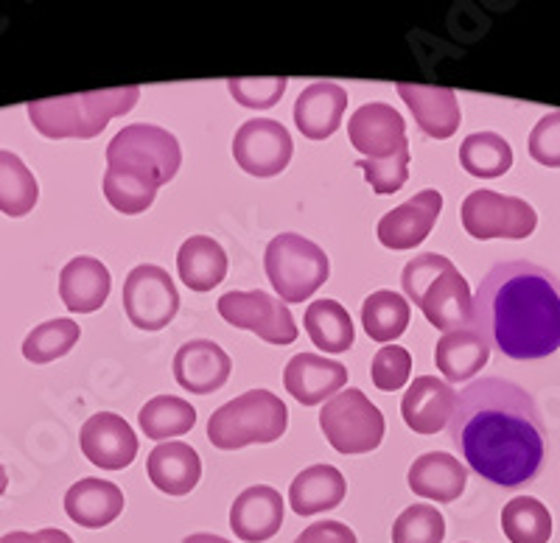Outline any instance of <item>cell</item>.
I'll use <instances>...</instances> for the list:
<instances>
[{
	"label": "cell",
	"instance_id": "24",
	"mask_svg": "<svg viewBox=\"0 0 560 543\" xmlns=\"http://www.w3.org/2000/svg\"><path fill=\"white\" fill-rule=\"evenodd\" d=\"M420 311L427 314V320L432 322L440 331H463L471 328V311H474V297L471 286L459 275L457 269H448L446 275H440L434 286L429 288Z\"/></svg>",
	"mask_w": 560,
	"mask_h": 543
},
{
	"label": "cell",
	"instance_id": "37",
	"mask_svg": "<svg viewBox=\"0 0 560 543\" xmlns=\"http://www.w3.org/2000/svg\"><path fill=\"white\" fill-rule=\"evenodd\" d=\"M443 538H446V518L438 507L415 505L395 518L393 543H443Z\"/></svg>",
	"mask_w": 560,
	"mask_h": 543
},
{
	"label": "cell",
	"instance_id": "30",
	"mask_svg": "<svg viewBox=\"0 0 560 543\" xmlns=\"http://www.w3.org/2000/svg\"><path fill=\"white\" fill-rule=\"evenodd\" d=\"M362 328L373 342L389 345L409 328V300L398 292H373L362 303Z\"/></svg>",
	"mask_w": 560,
	"mask_h": 543
},
{
	"label": "cell",
	"instance_id": "38",
	"mask_svg": "<svg viewBox=\"0 0 560 543\" xmlns=\"http://www.w3.org/2000/svg\"><path fill=\"white\" fill-rule=\"evenodd\" d=\"M452 267L454 263L446 256H438V252H420V256H415L401 272L404 297L409 303H415V306H420L429 288L434 286V281L440 275H446Z\"/></svg>",
	"mask_w": 560,
	"mask_h": 543
},
{
	"label": "cell",
	"instance_id": "19",
	"mask_svg": "<svg viewBox=\"0 0 560 543\" xmlns=\"http://www.w3.org/2000/svg\"><path fill=\"white\" fill-rule=\"evenodd\" d=\"M280 524H283V499L269 485L247 487L230 507V527L247 543L269 541L278 535Z\"/></svg>",
	"mask_w": 560,
	"mask_h": 543
},
{
	"label": "cell",
	"instance_id": "20",
	"mask_svg": "<svg viewBox=\"0 0 560 543\" xmlns=\"http://www.w3.org/2000/svg\"><path fill=\"white\" fill-rule=\"evenodd\" d=\"M348 109V90L334 82H314L298 96L294 123L308 141H325L342 127Z\"/></svg>",
	"mask_w": 560,
	"mask_h": 543
},
{
	"label": "cell",
	"instance_id": "7",
	"mask_svg": "<svg viewBox=\"0 0 560 543\" xmlns=\"http://www.w3.org/2000/svg\"><path fill=\"white\" fill-rule=\"evenodd\" d=\"M319 428L339 455H370L384 440V415L362 390L348 387L325 403Z\"/></svg>",
	"mask_w": 560,
	"mask_h": 543
},
{
	"label": "cell",
	"instance_id": "8",
	"mask_svg": "<svg viewBox=\"0 0 560 543\" xmlns=\"http://www.w3.org/2000/svg\"><path fill=\"white\" fill-rule=\"evenodd\" d=\"M465 233L477 241H490V238H518L533 236L538 227V213L529 202L518 197H504L497 191H471L465 197L463 211Z\"/></svg>",
	"mask_w": 560,
	"mask_h": 543
},
{
	"label": "cell",
	"instance_id": "39",
	"mask_svg": "<svg viewBox=\"0 0 560 543\" xmlns=\"http://www.w3.org/2000/svg\"><path fill=\"white\" fill-rule=\"evenodd\" d=\"M409 373H412V356L401 345H384L382 351H376L373 365H370L373 383L382 392L401 390L404 383L409 381Z\"/></svg>",
	"mask_w": 560,
	"mask_h": 543
},
{
	"label": "cell",
	"instance_id": "2",
	"mask_svg": "<svg viewBox=\"0 0 560 543\" xmlns=\"http://www.w3.org/2000/svg\"><path fill=\"white\" fill-rule=\"evenodd\" d=\"M471 328L516 362L560 351V281L529 261H502L474 294Z\"/></svg>",
	"mask_w": 560,
	"mask_h": 543
},
{
	"label": "cell",
	"instance_id": "33",
	"mask_svg": "<svg viewBox=\"0 0 560 543\" xmlns=\"http://www.w3.org/2000/svg\"><path fill=\"white\" fill-rule=\"evenodd\" d=\"M459 163L471 177L497 179L513 166V149L497 132H474L459 146Z\"/></svg>",
	"mask_w": 560,
	"mask_h": 543
},
{
	"label": "cell",
	"instance_id": "22",
	"mask_svg": "<svg viewBox=\"0 0 560 543\" xmlns=\"http://www.w3.org/2000/svg\"><path fill=\"white\" fill-rule=\"evenodd\" d=\"M113 278L98 258L79 256L59 272V297L73 314H93L107 303Z\"/></svg>",
	"mask_w": 560,
	"mask_h": 543
},
{
	"label": "cell",
	"instance_id": "14",
	"mask_svg": "<svg viewBox=\"0 0 560 543\" xmlns=\"http://www.w3.org/2000/svg\"><path fill=\"white\" fill-rule=\"evenodd\" d=\"M440 211H443V193L434 188L415 193L401 208L384 213L378 222V241L387 250H412L420 241H427Z\"/></svg>",
	"mask_w": 560,
	"mask_h": 543
},
{
	"label": "cell",
	"instance_id": "34",
	"mask_svg": "<svg viewBox=\"0 0 560 543\" xmlns=\"http://www.w3.org/2000/svg\"><path fill=\"white\" fill-rule=\"evenodd\" d=\"M502 532L510 543H549L552 516L533 496H516L502 510Z\"/></svg>",
	"mask_w": 560,
	"mask_h": 543
},
{
	"label": "cell",
	"instance_id": "44",
	"mask_svg": "<svg viewBox=\"0 0 560 543\" xmlns=\"http://www.w3.org/2000/svg\"><path fill=\"white\" fill-rule=\"evenodd\" d=\"M37 538L39 543H73V538L62 530H39Z\"/></svg>",
	"mask_w": 560,
	"mask_h": 543
},
{
	"label": "cell",
	"instance_id": "43",
	"mask_svg": "<svg viewBox=\"0 0 560 543\" xmlns=\"http://www.w3.org/2000/svg\"><path fill=\"white\" fill-rule=\"evenodd\" d=\"M294 543H359L357 532L342 521H317L308 530L300 532Z\"/></svg>",
	"mask_w": 560,
	"mask_h": 543
},
{
	"label": "cell",
	"instance_id": "27",
	"mask_svg": "<svg viewBox=\"0 0 560 543\" xmlns=\"http://www.w3.org/2000/svg\"><path fill=\"white\" fill-rule=\"evenodd\" d=\"M488 358L490 345L474 328L446 333L438 342V347H434V365H438V370L443 373V378L448 383L468 381L477 373H482V367L488 365Z\"/></svg>",
	"mask_w": 560,
	"mask_h": 543
},
{
	"label": "cell",
	"instance_id": "47",
	"mask_svg": "<svg viewBox=\"0 0 560 543\" xmlns=\"http://www.w3.org/2000/svg\"><path fill=\"white\" fill-rule=\"evenodd\" d=\"M7 485H9V476H7V471L0 468V496H3V491H7Z\"/></svg>",
	"mask_w": 560,
	"mask_h": 543
},
{
	"label": "cell",
	"instance_id": "26",
	"mask_svg": "<svg viewBox=\"0 0 560 543\" xmlns=\"http://www.w3.org/2000/svg\"><path fill=\"white\" fill-rule=\"evenodd\" d=\"M179 281L191 292H213L228 275V252L210 236H191L177 252Z\"/></svg>",
	"mask_w": 560,
	"mask_h": 543
},
{
	"label": "cell",
	"instance_id": "3",
	"mask_svg": "<svg viewBox=\"0 0 560 543\" xmlns=\"http://www.w3.org/2000/svg\"><path fill=\"white\" fill-rule=\"evenodd\" d=\"M138 98L140 87L93 90V93L43 98V102L28 104V118H32L34 129L45 138L90 141V138L102 134L113 118L127 116L129 109L138 104Z\"/></svg>",
	"mask_w": 560,
	"mask_h": 543
},
{
	"label": "cell",
	"instance_id": "12",
	"mask_svg": "<svg viewBox=\"0 0 560 543\" xmlns=\"http://www.w3.org/2000/svg\"><path fill=\"white\" fill-rule=\"evenodd\" d=\"M348 138L362 161H387L401 149H407V123L401 113L384 102L362 104L350 116Z\"/></svg>",
	"mask_w": 560,
	"mask_h": 543
},
{
	"label": "cell",
	"instance_id": "25",
	"mask_svg": "<svg viewBox=\"0 0 560 543\" xmlns=\"http://www.w3.org/2000/svg\"><path fill=\"white\" fill-rule=\"evenodd\" d=\"M152 485L168 496H185L202 480V460L188 442H160L147 460Z\"/></svg>",
	"mask_w": 560,
	"mask_h": 543
},
{
	"label": "cell",
	"instance_id": "28",
	"mask_svg": "<svg viewBox=\"0 0 560 543\" xmlns=\"http://www.w3.org/2000/svg\"><path fill=\"white\" fill-rule=\"evenodd\" d=\"M345 476L334 465H312L298 473L289 487V505L298 516H317L334 510L345 499Z\"/></svg>",
	"mask_w": 560,
	"mask_h": 543
},
{
	"label": "cell",
	"instance_id": "17",
	"mask_svg": "<svg viewBox=\"0 0 560 543\" xmlns=\"http://www.w3.org/2000/svg\"><path fill=\"white\" fill-rule=\"evenodd\" d=\"M283 383L289 396L303 406H317L325 398L331 401L348 383V370L334 358L317 356V353H298L289 358L283 370Z\"/></svg>",
	"mask_w": 560,
	"mask_h": 543
},
{
	"label": "cell",
	"instance_id": "6",
	"mask_svg": "<svg viewBox=\"0 0 560 543\" xmlns=\"http://www.w3.org/2000/svg\"><path fill=\"white\" fill-rule=\"evenodd\" d=\"M264 269L283 303L308 300L331 275L325 250L298 233H280L267 244Z\"/></svg>",
	"mask_w": 560,
	"mask_h": 543
},
{
	"label": "cell",
	"instance_id": "41",
	"mask_svg": "<svg viewBox=\"0 0 560 543\" xmlns=\"http://www.w3.org/2000/svg\"><path fill=\"white\" fill-rule=\"evenodd\" d=\"M409 146L401 149L398 154L387 157V161H359V168L364 172L373 191L378 197H387V193H398L404 188V182L409 179Z\"/></svg>",
	"mask_w": 560,
	"mask_h": 543
},
{
	"label": "cell",
	"instance_id": "13",
	"mask_svg": "<svg viewBox=\"0 0 560 543\" xmlns=\"http://www.w3.org/2000/svg\"><path fill=\"white\" fill-rule=\"evenodd\" d=\"M82 455L104 471H124L138 457V437L132 426L115 412H98L82 426Z\"/></svg>",
	"mask_w": 560,
	"mask_h": 543
},
{
	"label": "cell",
	"instance_id": "32",
	"mask_svg": "<svg viewBox=\"0 0 560 543\" xmlns=\"http://www.w3.org/2000/svg\"><path fill=\"white\" fill-rule=\"evenodd\" d=\"M39 186L28 166L14 152L0 149V213L20 219L34 211Z\"/></svg>",
	"mask_w": 560,
	"mask_h": 543
},
{
	"label": "cell",
	"instance_id": "42",
	"mask_svg": "<svg viewBox=\"0 0 560 543\" xmlns=\"http://www.w3.org/2000/svg\"><path fill=\"white\" fill-rule=\"evenodd\" d=\"M527 149L535 163L547 168H560V109L535 123Z\"/></svg>",
	"mask_w": 560,
	"mask_h": 543
},
{
	"label": "cell",
	"instance_id": "23",
	"mask_svg": "<svg viewBox=\"0 0 560 543\" xmlns=\"http://www.w3.org/2000/svg\"><path fill=\"white\" fill-rule=\"evenodd\" d=\"M465 485H468V468L446 451L418 457L409 468V487H412L415 496L432 499L438 505L457 501Z\"/></svg>",
	"mask_w": 560,
	"mask_h": 543
},
{
	"label": "cell",
	"instance_id": "31",
	"mask_svg": "<svg viewBox=\"0 0 560 543\" xmlns=\"http://www.w3.org/2000/svg\"><path fill=\"white\" fill-rule=\"evenodd\" d=\"M140 428L149 440H172V437L188 435L197 423V410L177 396H158L147 401L138 415Z\"/></svg>",
	"mask_w": 560,
	"mask_h": 543
},
{
	"label": "cell",
	"instance_id": "4",
	"mask_svg": "<svg viewBox=\"0 0 560 543\" xmlns=\"http://www.w3.org/2000/svg\"><path fill=\"white\" fill-rule=\"evenodd\" d=\"M287 426V403L269 390H249L210 415L208 440L222 451H236L253 442L280 440Z\"/></svg>",
	"mask_w": 560,
	"mask_h": 543
},
{
	"label": "cell",
	"instance_id": "46",
	"mask_svg": "<svg viewBox=\"0 0 560 543\" xmlns=\"http://www.w3.org/2000/svg\"><path fill=\"white\" fill-rule=\"evenodd\" d=\"M183 543H233L222 535H210V532H197V535H188Z\"/></svg>",
	"mask_w": 560,
	"mask_h": 543
},
{
	"label": "cell",
	"instance_id": "18",
	"mask_svg": "<svg viewBox=\"0 0 560 543\" xmlns=\"http://www.w3.org/2000/svg\"><path fill=\"white\" fill-rule=\"evenodd\" d=\"M398 96L415 116L420 132L438 141H446L459 129L457 93L452 87H429V84H398Z\"/></svg>",
	"mask_w": 560,
	"mask_h": 543
},
{
	"label": "cell",
	"instance_id": "16",
	"mask_svg": "<svg viewBox=\"0 0 560 543\" xmlns=\"http://www.w3.org/2000/svg\"><path fill=\"white\" fill-rule=\"evenodd\" d=\"M233 362L210 339H191L174 356V378L191 396H210L228 383Z\"/></svg>",
	"mask_w": 560,
	"mask_h": 543
},
{
	"label": "cell",
	"instance_id": "1",
	"mask_svg": "<svg viewBox=\"0 0 560 543\" xmlns=\"http://www.w3.org/2000/svg\"><path fill=\"white\" fill-rule=\"evenodd\" d=\"M448 440L474 473L499 487L533 482L547 457L538 403L508 378H479L459 392Z\"/></svg>",
	"mask_w": 560,
	"mask_h": 543
},
{
	"label": "cell",
	"instance_id": "11",
	"mask_svg": "<svg viewBox=\"0 0 560 543\" xmlns=\"http://www.w3.org/2000/svg\"><path fill=\"white\" fill-rule=\"evenodd\" d=\"M294 143L289 129L272 118H253L233 138V157L249 177H278L292 161Z\"/></svg>",
	"mask_w": 560,
	"mask_h": 543
},
{
	"label": "cell",
	"instance_id": "10",
	"mask_svg": "<svg viewBox=\"0 0 560 543\" xmlns=\"http://www.w3.org/2000/svg\"><path fill=\"white\" fill-rule=\"evenodd\" d=\"M219 317L233 328L253 331L269 345H292L298 339V326L289 306L267 292H228L217 303Z\"/></svg>",
	"mask_w": 560,
	"mask_h": 543
},
{
	"label": "cell",
	"instance_id": "5",
	"mask_svg": "<svg viewBox=\"0 0 560 543\" xmlns=\"http://www.w3.org/2000/svg\"><path fill=\"white\" fill-rule=\"evenodd\" d=\"M183 163L179 143L168 129L154 123H132L115 134L107 146V168L147 179L160 188L172 182Z\"/></svg>",
	"mask_w": 560,
	"mask_h": 543
},
{
	"label": "cell",
	"instance_id": "15",
	"mask_svg": "<svg viewBox=\"0 0 560 543\" xmlns=\"http://www.w3.org/2000/svg\"><path fill=\"white\" fill-rule=\"evenodd\" d=\"M457 412V392L438 376H418L401 401V415L418 435H438Z\"/></svg>",
	"mask_w": 560,
	"mask_h": 543
},
{
	"label": "cell",
	"instance_id": "29",
	"mask_svg": "<svg viewBox=\"0 0 560 543\" xmlns=\"http://www.w3.org/2000/svg\"><path fill=\"white\" fill-rule=\"evenodd\" d=\"M303 326L314 347L325 353H348L357 339L348 308L339 306L337 300H314L306 308Z\"/></svg>",
	"mask_w": 560,
	"mask_h": 543
},
{
	"label": "cell",
	"instance_id": "40",
	"mask_svg": "<svg viewBox=\"0 0 560 543\" xmlns=\"http://www.w3.org/2000/svg\"><path fill=\"white\" fill-rule=\"evenodd\" d=\"M230 96L247 109H269L283 98L289 87L287 76L272 79H230Z\"/></svg>",
	"mask_w": 560,
	"mask_h": 543
},
{
	"label": "cell",
	"instance_id": "35",
	"mask_svg": "<svg viewBox=\"0 0 560 543\" xmlns=\"http://www.w3.org/2000/svg\"><path fill=\"white\" fill-rule=\"evenodd\" d=\"M79 337H82V328L73 320H68V317L43 322V326L34 328L26 337V342H23V356H26L32 365H48L54 358H62L65 353L73 351Z\"/></svg>",
	"mask_w": 560,
	"mask_h": 543
},
{
	"label": "cell",
	"instance_id": "45",
	"mask_svg": "<svg viewBox=\"0 0 560 543\" xmlns=\"http://www.w3.org/2000/svg\"><path fill=\"white\" fill-rule=\"evenodd\" d=\"M0 543H39L37 532H9L0 538Z\"/></svg>",
	"mask_w": 560,
	"mask_h": 543
},
{
	"label": "cell",
	"instance_id": "21",
	"mask_svg": "<svg viewBox=\"0 0 560 543\" xmlns=\"http://www.w3.org/2000/svg\"><path fill=\"white\" fill-rule=\"evenodd\" d=\"M65 512L84 530H102L124 512V493L115 482L88 476L65 493Z\"/></svg>",
	"mask_w": 560,
	"mask_h": 543
},
{
	"label": "cell",
	"instance_id": "36",
	"mask_svg": "<svg viewBox=\"0 0 560 543\" xmlns=\"http://www.w3.org/2000/svg\"><path fill=\"white\" fill-rule=\"evenodd\" d=\"M154 197H158V188L149 186L147 179L132 177V174L113 172L107 168L104 172V199L124 216H135V213H143L152 208Z\"/></svg>",
	"mask_w": 560,
	"mask_h": 543
},
{
	"label": "cell",
	"instance_id": "9",
	"mask_svg": "<svg viewBox=\"0 0 560 543\" xmlns=\"http://www.w3.org/2000/svg\"><path fill=\"white\" fill-rule=\"evenodd\" d=\"M129 322L140 331H160L177 317L179 292L163 267L140 263L127 275L121 294Z\"/></svg>",
	"mask_w": 560,
	"mask_h": 543
}]
</instances>
